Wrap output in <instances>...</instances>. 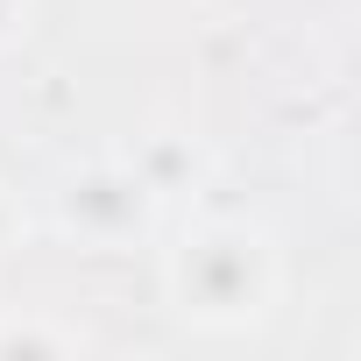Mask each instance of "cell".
Here are the masks:
<instances>
[{
	"mask_svg": "<svg viewBox=\"0 0 361 361\" xmlns=\"http://www.w3.org/2000/svg\"><path fill=\"white\" fill-rule=\"evenodd\" d=\"M8 347H50V354H71L78 333H50V326H0V354Z\"/></svg>",
	"mask_w": 361,
	"mask_h": 361,
	"instance_id": "obj_2",
	"label": "cell"
},
{
	"mask_svg": "<svg viewBox=\"0 0 361 361\" xmlns=\"http://www.w3.org/2000/svg\"><path fill=\"white\" fill-rule=\"evenodd\" d=\"M8 234H15V220H8V206H0V255H8Z\"/></svg>",
	"mask_w": 361,
	"mask_h": 361,
	"instance_id": "obj_3",
	"label": "cell"
},
{
	"mask_svg": "<svg viewBox=\"0 0 361 361\" xmlns=\"http://www.w3.org/2000/svg\"><path fill=\"white\" fill-rule=\"evenodd\" d=\"M170 290H177V312L206 333H241L255 319H269V290H276V262H269V241L262 234H241V227H206L177 248L170 262Z\"/></svg>",
	"mask_w": 361,
	"mask_h": 361,
	"instance_id": "obj_1",
	"label": "cell"
}]
</instances>
